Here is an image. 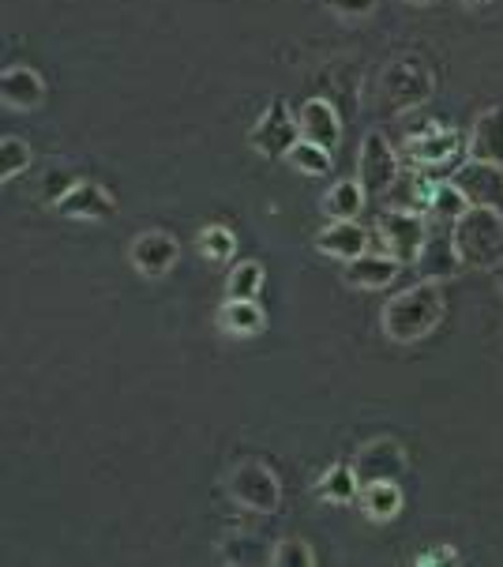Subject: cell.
I'll use <instances>...</instances> for the list:
<instances>
[{
  "label": "cell",
  "instance_id": "33",
  "mask_svg": "<svg viewBox=\"0 0 503 567\" xmlns=\"http://www.w3.org/2000/svg\"><path fill=\"white\" fill-rule=\"evenodd\" d=\"M466 4H492V0H466Z\"/></svg>",
  "mask_w": 503,
  "mask_h": 567
},
{
  "label": "cell",
  "instance_id": "18",
  "mask_svg": "<svg viewBox=\"0 0 503 567\" xmlns=\"http://www.w3.org/2000/svg\"><path fill=\"white\" fill-rule=\"evenodd\" d=\"M470 158L503 166V110H485L470 132Z\"/></svg>",
  "mask_w": 503,
  "mask_h": 567
},
{
  "label": "cell",
  "instance_id": "4",
  "mask_svg": "<svg viewBox=\"0 0 503 567\" xmlns=\"http://www.w3.org/2000/svg\"><path fill=\"white\" fill-rule=\"evenodd\" d=\"M226 488H229V496H234V504L256 515H275L278 504H283V485H278L275 470L256 463V458L240 463L234 474H229Z\"/></svg>",
  "mask_w": 503,
  "mask_h": 567
},
{
  "label": "cell",
  "instance_id": "6",
  "mask_svg": "<svg viewBox=\"0 0 503 567\" xmlns=\"http://www.w3.org/2000/svg\"><path fill=\"white\" fill-rule=\"evenodd\" d=\"M357 181L369 196H391V188L399 185V155L391 151V143L380 132H369L357 151Z\"/></svg>",
  "mask_w": 503,
  "mask_h": 567
},
{
  "label": "cell",
  "instance_id": "9",
  "mask_svg": "<svg viewBox=\"0 0 503 567\" xmlns=\"http://www.w3.org/2000/svg\"><path fill=\"white\" fill-rule=\"evenodd\" d=\"M459 147H462V136L454 128H448V124H424V128L406 136V158L418 169L443 166V162H451L459 155Z\"/></svg>",
  "mask_w": 503,
  "mask_h": 567
},
{
  "label": "cell",
  "instance_id": "13",
  "mask_svg": "<svg viewBox=\"0 0 503 567\" xmlns=\"http://www.w3.org/2000/svg\"><path fill=\"white\" fill-rule=\"evenodd\" d=\"M402 259L391 252H361L353 259H346L342 282L353 286V290H383L387 282L399 278Z\"/></svg>",
  "mask_w": 503,
  "mask_h": 567
},
{
  "label": "cell",
  "instance_id": "11",
  "mask_svg": "<svg viewBox=\"0 0 503 567\" xmlns=\"http://www.w3.org/2000/svg\"><path fill=\"white\" fill-rule=\"evenodd\" d=\"M451 181L462 188L470 207H496V210L503 207V166H496V162L470 158Z\"/></svg>",
  "mask_w": 503,
  "mask_h": 567
},
{
  "label": "cell",
  "instance_id": "20",
  "mask_svg": "<svg viewBox=\"0 0 503 567\" xmlns=\"http://www.w3.org/2000/svg\"><path fill=\"white\" fill-rule=\"evenodd\" d=\"M218 327L226 334H234V339H252V334H259L267 327V316L256 301H234V297H226V305L218 309Z\"/></svg>",
  "mask_w": 503,
  "mask_h": 567
},
{
  "label": "cell",
  "instance_id": "25",
  "mask_svg": "<svg viewBox=\"0 0 503 567\" xmlns=\"http://www.w3.org/2000/svg\"><path fill=\"white\" fill-rule=\"evenodd\" d=\"M286 162L297 173H305V177H324V173H331V151L319 147V143H308V140H297L294 151L286 155Z\"/></svg>",
  "mask_w": 503,
  "mask_h": 567
},
{
  "label": "cell",
  "instance_id": "28",
  "mask_svg": "<svg viewBox=\"0 0 503 567\" xmlns=\"http://www.w3.org/2000/svg\"><path fill=\"white\" fill-rule=\"evenodd\" d=\"M270 564H278V567H312L316 553L308 549L305 537H283V542L275 545V553H270Z\"/></svg>",
  "mask_w": 503,
  "mask_h": 567
},
{
  "label": "cell",
  "instance_id": "2",
  "mask_svg": "<svg viewBox=\"0 0 503 567\" xmlns=\"http://www.w3.org/2000/svg\"><path fill=\"white\" fill-rule=\"evenodd\" d=\"M451 237L470 271H500L503 267V210L470 207L451 226Z\"/></svg>",
  "mask_w": 503,
  "mask_h": 567
},
{
  "label": "cell",
  "instance_id": "3",
  "mask_svg": "<svg viewBox=\"0 0 503 567\" xmlns=\"http://www.w3.org/2000/svg\"><path fill=\"white\" fill-rule=\"evenodd\" d=\"M432 91H437V72L418 53L394 56L380 72V83H376V94H380V105L387 113L418 110L421 102L432 99Z\"/></svg>",
  "mask_w": 503,
  "mask_h": 567
},
{
  "label": "cell",
  "instance_id": "16",
  "mask_svg": "<svg viewBox=\"0 0 503 567\" xmlns=\"http://www.w3.org/2000/svg\"><path fill=\"white\" fill-rule=\"evenodd\" d=\"M0 99L8 110H38L45 99V80L31 64H8L0 72Z\"/></svg>",
  "mask_w": 503,
  "mask_h": 567
},
{
  "label": "cell",
  "instance_id": "27",
  "mask_svg": "<svg viewBox=\"0 0 503 567\" xmlns=\"http://www.w3.org/2000/svg\"><path fill=\"white\" fill-rule=\"evenodd\" d=\"M27 166H31V147L16 136H4L0 140V181H12L19 177Z\"/></svg>",
  "mask_w": 503,
  "mask_h": 567
},
{
  "label": "cell",
  "instance_id": "32",
  "mask_svg": "<svg viewBox=\"0 0 503 567\" xmlns=\"http://www.w3.org/2000/svg\"><path fill=\"white\" fill-rule=\"evenodd\" d=\"M410 4H418V8H424V4H437V0H410Z\"/></svg>",
  "mask_w": 503,
  "mask_h": 567
},
{
  "label": "cell",
  "instance_id": "26",
  "mask_svg": "<svg viewBox=\"0 0 503 567\" xmlns=\"http://www.w3.org/2000/svg\"><path fill=\"white\" fill-rule=\"evenodd\" d=\"M196 245L203 259H211V264H226V259L237 252V237H234V229H226V226H203Z\"/></svg>",
  "mask_w": 503,
  "mask_h": 567
},
{
  "label": "cell",
  "instance_id": "19",
  "mask_svg": "<svg viewBox=\"0 0 503 567\" xmlns=\"http://www.w3.org/2000/svg\"><path fill=\"white\" fill-rule=\"evenodd\" d=\"M365 196L369 192L361 188V181H335L331 188L324 192V199H319V207H324V215L331 218V223H350L365 210Z\"/></svg>",
  "mask_w": 503,
  "mask_h": 567
},
{
  "label": "cell",
  "instance_id": "15",
  "mask_svg": "<svg viewBox=\"0 0 503 567\" xmlns=\"http://www.w3.org/2000/svg\"><path fill=\"white\" fill-rule=\"evenodd\" d=\"M297 124H301V140L319 143V147L335 151L338 140H342V117L327 99H308L301 110H297Z\"/></svg>",
  "mask_w": 503,
  "mask_h": 567
},
{
  "label": "cell",
  "instance_id": "17",
  "mask_svg": "<svg viewBox=\"0 0 503 567\" xmlns=\"http://www.w3.org/2000/svg\"><path fill=\"white\" fill-rule=\"evenodd\" d=\"M316 248L324 256H331V259H353V256H361V252H369V229H361L350 218V223H331V226H324L316 234Z\"/></svg>",
  "mask_w": 503,
  "mask_h": 567
},
{
  "label": "cell",
  "instance_id": "23",
  "mask_svg": "<svg viewBox=\"0 0 503 567\" xmlns=\"http://www.w3.org/2000/svg\"><path fill=\"white\" fill-rule=\"evenodd\" d=\"M264 264L259 259H245V264H237L234 271L226 278V297H234V301H256L259 290H264Z\"/></svg>",
  "mask_w": 503,
  "mask_h": 567
},
{
  "label": "cell",
  "instance_id": "8",
  "mask_svg": "<svg viewBox=\"0 0 503 567\" xmlns=\"http://www.w3.org/2000/svg\"><path fill=\"white\" fill-rule=\"evenodd\" d=\"M353 474L361 485H376V482H402L406 477V447L399 440L380 436L369 440L353 458Z\"/></svg>",
  "mask_w": 503,
  "mask_h": 567
},
{
  "label": "cell",
  "instance_id": "24",
  "mask_svg": "<svg viewBox=\"0 0 503 567\" xmlns=\"http://www.w3.org/2000/svg\"><path fill=\"white\" fill-rule=\"evenodd\" d=\"M470 210V199L462 196V188L454 185V181H440L437 188H432V199H429V215L440 218V223H459L462 215Z\"/></svg>",
  "mask_w": 503,
  "mask_h": 567
},
{
  "label": "cell",
  "instance_id": "10",
  "mask_svg": "<svg viewBox=\"0 0 503 567\" xmlns=\"http://www.w3.org/2000/svg\"><path fill=\"white\" fill-rule=\"evenodd\" d=\"M129 259L143 278H162L177 267L181 245H177V237L166 234V229H147V234L132 237Z\"/></svg>",
  "mask_w": 503,
  "mask_h": 567
},
{
  "label": "cell",
  "instance_id": "29",
  "mask_svg": "<svg viewBox=\"0 0 503 567\" xmlns=\"http://www.w3.org/2000/svg\"><path fill=\"white\" fill-rule=\"evenodd\" d=\"M80 185V177H75V169H64V166H53L50 173L42 177V199L45 204H61V199Z\"/></svg>",
  "mask_w": 503,
  "mask_h": 567
},
{
  "label": "cell",
  "instance_id": "30",
  "mask_svg": "<svg viewBox=\"0 0 503 567\" xmlns=\"http://www.w3.org/2000/svg\"><path fill=\"white\" fill-rule=\"evenodd\" d=\"M327 8H331L335 16H342V19H361V16L372 12L376 0H327Z\"/></svg>",
  "mask_w": 503,
  "mask_h": 567
},
{
  "label": "cell",
  "instance_id": "21",
  "mask_svg": "<svg viewBox=\"0 0 503 567\" xmlns=\"http://www.w3.org/2000/svg\"><path fill=\"white\" fill-rule=\"evenodd\" d=\"M361 512L372 523H391L394 515L402 512V488L399 482H376V485H361Z\"/></svg>",
  "mask_w": 503,
  "mask_h": 567
},
{
  "label": "cell",
  "instance_id": "22",
  "mask_svg": "<svg viewBox=\"0 0 503 567\" xmlns=\"http://www.w3.org/2000/svg\"><path fill=\"white\" fill-rule=\"evenodd\" d=\"M316 496L327 499V504H350V499L361 496V482H357V474H353V463L327 466L324 477L316 482Z\"/></svg>",
  "mask_w": 503,
  "mask_h": 567
},
{
  "label": "cell",
  "instance_id": "7",
  "mask_svg": "<svg viewBox=\"0 0 503 567\" xmlns=\"http://www.w3.org/2000/svg\"><path fill=\"white\" fill-rule=\"evenodd\" d=\"M380 241H383V252L399 256L402 264H413L424 245V237H429V226H424V215L421 210H402V207H391L380 215Z\"/></svg>",
  "mask_w": 503,
  "mask_h": 567
},
{
  "label": "cell",
  "instance_id": "1",
  "mask_svg": "<svg viewBox=\"0 0 503 567\" xmlns=\"http://www.w3.org/2000/svg\"><path fill=\"white\" fill-rule=\"evenodd\" d=\"M443 320V290L440 282H429L421 278L418 286L410 290L394 293L391 301L383 305V316H380V327L391 342H421L429 339L432 331L440 327Z\"/></svg>",
  "mask_w": 503,
  "mask_h": 567
},
{
  "label": "cell",
  "instance_id": "5",
  "mask_svg": "<svg viewBox=\"0 0 503 567\" xmlns=\"http://www.w3.org/2000/svg\"><path fill=\"white\" fill-rule=\"evenodd\" d=\"M297 140H301V124H297V117L289 113V105L283 99H270L267 110L259 113L248 132V143L264 158H286Z\"/></svg>",
  "mask_w": 503,
  "mask_h": 567
},
{
  "label": "cell",
  "instance_id": "14",
  "mask_svg": "<svg viewBox=\"0 0 503 567\" xmlns=\"http://www.w3.org/2000/svg\"><path fill=\"white\" fill-rule=\"evenodd\" d=\"M413 267H418L421 278H429V282H448L462 271V256L459 248H454V237L451 234H429L421 245L418 259H413Z\"/></svg>",
  "mask_w": 503,
  "mask_h": 567
},
{
  "label": "cell",
  "instance_id": "31",
  "mask_svg": "<svg viewBox=\"0 0 503 567\" xmlns=\"http://www.w3.org/2000/svg\"><path fill=\"white\" fill-rule=\"evenodd\" d=\"M459 556H454L451 549H440V553H424V556H418V564H454Z\"/></svg>",
  "mask_w": 503,
  "mask_h": 567
},
{
  "label": "cell",
  "instance_id": "12",
  "mask_svg": "<svg viewBox=\"0 0 503 567\" xmlns=\"http://www.w3.org/2000/svg\"><path fill=\"white\" fill-rule=\"evenodd\" d=\"M57 215L75 218V223H102V218L117 215V199L102 185H94V181H80V185L57 204Z\"/></svg>",
  "mask_w": 503,
  "mask_h": 567
}]
</instances>
